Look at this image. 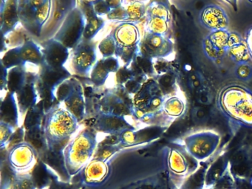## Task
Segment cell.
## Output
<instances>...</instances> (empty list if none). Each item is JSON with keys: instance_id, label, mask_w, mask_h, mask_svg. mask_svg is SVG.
Segmentation results:
<instances>
[{"instance_id": "obj_1", "label": "cell", "mask_w": 252, "mask_h": 189, "mask_svg": "<svg viewBox=\"0 0 252 189\" xmlns=\"http://www.w3.org/2000/svg\"><path fill=\"white\" fill-rule=\"evenodd\" d=\"M217 104L228 119L252 128V91L244 86L230 84L220 91Z\"/></svg>"}, {"instance_id": "obj_2", "label": "cell", "mask_w": 252, "mask_h": 189, "mask_svg": "<svg viewBox=\"0 0 252 189\" xmlns=\"http://www.w3.org/2000/svg\"><path fill=\"white\" fill-rule=\"evenodd\" d=\"M42 129L46 140L47 149L55 152L64 149L79 128V121L65 108L57 106L45 114Z\"/></svg>"}, {"instance_id": "obj_3", "label": "cell", "mask_w": 252, "mask_h": 189, "mask_svg": "<svg viewBox=\"0 0 252 189\" xmlns=\"http://www.w3.org/2000/svg\"><path fill=\"white\" fill-rule=\"evenodd\" d=\"M97 134L95 131L85 129L78 134L63 150V161L69 177L80 172L91 160L97 147Z\"/></svg>"}, {"instance_id": "obj_4", "label": "cell", "mask_w": 252, "mask_h": 189, "mask_svg": "<svg viewBox=\"0 0 252 189\" xmlns=\"http://www.w3.org/2000/svg\"><path fill=\"white\" fill-rule=\"evenodd\" d=\"M116 42V57L129 66L139 53L141 35L135 24L121 23L113 32Z\"/></svg>"}, {"instance_id": "obj_5", "label": "cell", "mask_w": 252, "mask_h": 189, "mask_svg": "<svg viewBox=\"0 0 252 189\" xmlns=\"http://www.w3.org/2000/svg\"><path fill=\"white\" fill-rule=\"evenodd\" d=\"M85 25V16L77 6L69 13L53 38L73 50L83 38Z\"/></svg>"}, {"instance_id": "obj_6", "label": "cell", "mask_w": 252, "mask_h": 189, "mask_svg": "<svg viewBox=\"0 0 252 189\" xmlns=\"http://www.w3.org/2000/svg\"><path fill=\"white\" fill-rule=\"evenodd\" d=\"M220 140V136L215 131H201L185 137L184 145L190 156L197 160H203L215 153Z\"/></svg>"}, {"instance_id": "obj_7", "label": "cell", "mask_w": 252, "mask_h": 189, "mask_svg": "<svg viewBox=\"0 0 252 189\" xmlns=\"http://www.w3.org/2000/svg\"><path fill=\"white\" fill-rule=\"evenodd\" d=\"M36 159L37 151L26 141L14 144L8 151L7 156L10 169L17 174H29L36 165Z\"/></svg>"}, {"instance_id": "obj_8", "label": "cell", "mask_w": 252, "mask_h": 189, "mask_svg": "<svg viewBox=\"0 0 252 189\" xmlns=\"http://www.w3.org/2000/svg\"><path fill=\"white\" fill-rule=\"evenodd\" d=\"M96 62V44L95 41L82 38L80 43L72 50V69L77 75L88 76Z\"/></svg>"}, {"instance_id": "obj_9", "label": "cell", "mask_w": 252, "mask_h": 189, "mask_svg": "<svg viewBox=\"0 0 252 189\" xmlns=\"http://www.w3.org/2000/svg\"><path fill=\"white\" fill-rule=\"evenodd\" d=\"M173 51V43L163 35L147 33L141 40L139 53L150 59H163Z\"/></svg>"}, {"instance_id": "obj_10", "label": "cell", "mask_w": 252, "mask_h": 189, "mask_svg": "<svg viewBox=\"0 0 252 189\" xmlns=\"http://www.w3.org/2000/svg\"><path fill=\"white\" fill-rule=\"evenodd\" d=\"M199 21L202 26L210 32L227 30L229 24L225 10L215 4H208L200 10Z\"/></svg>"}, {"instance_id": "obj_11", "label": "cell", "mask_w": 252, "mask_h": 189, "mask_svg": "<svg viewBox=\"0 0 252 189\" xmlns=\"http://www.w3.org/2000/svg\"><path fill=\"white\" fill-rule=\"evenodd\" d=\"M94 128L96 131L117 137L127 130L135 129L124 117L103 112L96 118Z\"/></svg>"}, {"instance_id": "obj_12", "label": "cell", "mask_w": 252, "mask_h": 189, "mask_svg": "<svg viewBox=\"0 0 252 189\" xmlns=\"http://www.w3.org/2000/svg\"><path fill=\"white\" fill-rule=\"evenodd\" d=\"M37 78L38 74L28 72L27 81L26 84L16 94L20 113L22 115H26L28 111L36 106L39 102L38 101L39 95H38L36 87Z\"/></svg>"}, {"instance_id": "obj_13", "label": "cell", "mask_w": 252, "mask_h": 189, "mask_svg": "<svg viewBox=\"0 0 252 189\" xmlns=\"http://www.w3.org/2000/svg\"><path fill=\"white\" fill-rule=\"evenodd\" d=\"M67 47L54 38L42 43V51L45 63L52 67H62L67 62L70 51Z\"/></svg>"}, {"instance_id": "obj_14", "label": "cell", "mask_w": 252, "mask_h": 189, "mask_svg": "<svg viewBox=\"0 0 252 189\" xmlns=\"http://www.w3.org/2000/svg\"><path fill=\"white\" fill-rule=\"evenodd\" d=\"M110 169L105 159L95 158L83 169V183L88 186H98L104 183Z\"/></svg>"}, {"instance_id": "obj_15", "label": "cell", "mask_w": 252, "mask_h": 189, "mask_svg": "<svg viewBox=\"0 0 252 189\" xmlns=\"http://www.w3.org/2000/svg\"><path fill=\"white\" fill-rule=\"evenodd\" d=\"M78 4H79V7L85 16L86 22L83 38L93 40L104 26V19L95 13L93 1H78Z\"/></svg>"}, {"instance_id": "obj_16", "label": "cell", "mask_w": 252, "mask_h": 189, "mask_svg": "<svg viewBox=\"0 0 252 189\" xmlns=\"http://www.w3.org/2000/svg\"><path fill=\"white\" fill-rule=\"evenodd\" d=\"M0 20L2 37L14 31L20 22L17 0L0 1Z\"/></svg>"}, {"instance_id": "obj_17", "label": "cell", "mask_w": 252, "mask_h": 189, "mask_svg": "<svg viewBox=\"0 0 252 189\" xmlns=\"http://www.w3.org/2000/svg\"><path fill=\"white\" fill-rule=\"evenodd\" d=\"M120 67L119 59L116 56L99 59L91 71V82L95 87H101L105 84L110 73H116Z\"/></svg>"}, {"instance_id": "obj_18", "label": "cell", "mask_w": 252, "mask_h": 189, "mask_svg": "<svg viewBox=\"0 0 252 189\" xmlns=\"http://www.w3.org/2000/svg\"><path fill=\"white\" fill-rule=\"evenodd\" d=\"M70 76L71 73L64 66L52 67L46 63L40 66L38 73V78L41 82L56 90L62 83L70 78Z\"/></svg>"}, {"instance_id": "obj_19", "label": "cell", "mask_w": 252, "mask_h": 189, "mask_svg": "<svg viewBox=\"0 0 252 189\" xmlns=\"http://www.w3.org/2000/svg\"><path fill=\"white\" fill-rule=\"evenodd\" d=\"M103 113L111 114L117 116H134V109L128 106L113 92H108L101 100Z\"/></svg>"}, {"instance_id": "obj_20", "label": "cell", "mask_w": 252, "mask_h": 189, "mask_svg": "<svg viewBox=\"0 0 252 189\" xmlns=\"http://www.w3.org/2000/svg\"><path fill=\"white\" fill-rule=\"evenodd\" d=\"M1 122L5 123L14 128H18L20 124V109L17 104V97L14 93H7L5 99L1 104Z\"/></svg>"}, {"instance_id": "obj_21", "label": "cell", "mask_w": 252, "mask_h": 189, "mask_svg": "<svg viewBox=\"0 0 252 189\" xmlns=\"http://www.w3.org/2000/svg\"><path fill=\"white\" fill-rule=\"evenodd\" d=\"M64 108L74 115L79 123L84 119L85 115V100L83 89L79 81H77L73 94L64 102Z\"/></svg>"}, {"instance_id": "obj_22", "label": "cell", "mask_w": 252, "mask_h": 189, "mask_svg": "<svg viewBox=\"0 0 252 189\" xmlns=\"http://www.w3.org/2000/svg\"><path fill=\"white\" fill-rule=\"evenodd\" d=\"M1 189H42L35 183L33 176L29 174H17L14 172L2 180Z\"/></svg>"}, {"instance_id": "obj_23", "label": "cell", "mask_w": 252, "mask_h": 189, "mask_svg": "<svg viewBox=\"0 0 252 189\" xmlns=\"http://www.w3.org/2000/svg\"><path fill=\"white\" fill-rule=\"evenodd\" d=\"M129 67L133 72L134 78L142 84H144L147 77L154 72L153 59L145 57L140 53L129 65Z\"/></svg>"}, {"instance_id": "obj_24", "label": "cell", "mask_w": 252, "mask_h": 189, "mask_svg": "<svg viewBox=\"0 0 252 189\" xmlns=\"http://www.w3.org/2000/svg\"><path fill=\"white\" fill-rule=\"evenodd\" d=\"M36 9L31 4L29 0L18 1V13L20 22L28 31L36 35L35 19Z\"/></svg>"}, {"instance_id": "obj_25", "label": "cell", "mask_w": 252, "mask_h": 189, "mask_svg": "<svg viewBox=\"0 0 252 189\" xmlns=\"http://www.w3.org/2000/svg\"><path fill=\"white\" fill-rule=\"evenodd\" d=\"M167 165L169 171L174 175H185L189 169V164L185 155L177 149H170L168 152Z\"/></svg>"}, {"instance_id": "obj_26", "label": "cell", "mask_w": 252, "mask_h": 189, "mask_svg": "<svg viewBox=\"0 0 252 189\" xmlns=\"http://www.w3.org/2000/svg\"><path fill=\"white\" fill-rule=\"evenodd\" d=\"M21 56L25 63L42 66L45 63L42 48L32 40L26 41L21 46Z\"/></svg>"}, {"instance_id": "obj_27", "label": "cell", "mask_w": 252, "mask_h": 189, "mask_svg": "<svg viewBox=\"0 0 252 189\" xmlns=\"http://www.w3.org/2000/svg\"><path fill=\"white\" fill-rule=\"evenodd\" d=\"M28 72L26 66H17L8 69L7 89L9 93L17 94L27 81Z\"/></svg>"}, {"instance_id": "obj_28", "label": "cell", "mask_w": 252, "mask_h": 189, "mask_svg": "<svg viewBox=\"0 0 252 189\" xmlns=\"http://www.w3.org/2000/svg\"><path fill=\"white\" fill-rule=\"evenodd\" d=\"M36 90H37L38 95L39 99L43 103L44 109L45 114L49 112L51 109L58 106L59 103L56 95V90L50 88L48 86L45 85L43 83L39 81L37 78L36 84Z\"/></svg>"}, {"instance_id": "obj_29", "label": "cell", "mask_w": 252, "mask_h": 189, "mask_svg": "<svg viewBox=\"0 0 252 189\" xmlns=\"http://www.w3.org/2000/svg\"><path fill=\"white\" fill-rule=\"evenodd\" d=\"M45 116V112L43 103L39 100L36 106L29 109L26 113L24 124H23L25 129L29 130L34 127L42 126Z\"/></svg>"}, {"instance_id": "obj_30", "label": "cell", "mask_w": 252, "mask_h": 189, "mask_svg": "<svg viewBox=\"0 0 252 189\" xmlns=\"http://www.w3.org/2000/svg\"><path fill=\"white\" fill-rule=\"evenodd\" d=\"M53 8V1L45 0V3L36 10L35 26H36V36L42 35V29L48 24Z\"/></svg>"}, {"instance_id": "obj_31", "label": "cell", "mask_w": 252, "mask_h": 189, "mask_svg": "<svg viewBox=\"0 0 252 189\" xmlns=\"http://www.w3.org/2000/svg\"><path fill=\"white\" fill-rule=\"evenodd\" d=\"M1 66L8 70L17 66H26V63L22 59L21 47H14L8 50L1 60Z\"/></svg>"}, {"instance_id": "obj_32", "label": "cell", "mask_w": 252, "mask_h": 189, "mask_svg": "<svg viewBox=\"0 0 252 189\" xmlns=\"http://www.w3.org/2000/svg\"><path fill=\"white\" fill-rule=\"evenodd\" d=\"M147 17H158L170 21V10L164 1H150L147 5Z\"/></svg>"}, {"instance_id": "obj_33", "label": "cell", "mask_w": 252, "mask_h": 189, "mask_svg": "<svg viewBox=\"0 0 252 189\" xmlns=\"http://www.w3.org/2000/svg\"><path fill=\"white\" fill-rule=\"evenodd\" d=\"M125 7L128 13V20L126 23H137L146 16L147 5L143 1H132Z\"/></svg>"}, {"instance_id": "obj_34", "label": "cell", "mask_w": 252, "mask_h": 189, "mask_svg": "<svg viewBox=\"0 0 252 189\" xmlns=\"http://www.w3.org/2000/svg\"><path fill=\"white\" fill-rule=\"evenodd\" d=\"M169 21L158 17H147L146 30L147 33L166 36L169 31Z\"/></svg>"}, {"instance_id": "obj_35", "label": "cell", "mask_w": 252, "mask_h": 189, "mask_svg": "<svg viewBox=\"0 0 252 189\" xmlns=\"http://www.w3.org/2000/svg\"><path fill=\"white\" fill-rule=\"evenodd\" d=\"M227 162L225 161L218 160L215 162L210 169L208 171L206 177L204 178V185L209 187V186H214L216 184L226 170Z\"/></svg>"}, {"instance_id": "obj_36", "label": "cell", "mask_w": 252, "mask_h": 189, "mask_svg": "<svg viewBox=\"0 0 252 189\" xmlns=\"http://www.w3.org/2000/svg\"><path fill=\"white\" fill-rule=\"evenodd\" d=\"M162 110L170 117H179L185 110V102L178 97H171L163 101Z\"/></svg>"}, {"instance_id": "obj_37", "label": "cell", "mask_w": 252, "mask_h": 189, "mask_svg": "<svg viewBox=\"0 0 252 189\" xmlns=\"http://www.w3.org/2000/svg\"><path fill=\"white\" fill-rule=\"evenodd\" d=\"M227 55L237 64L249 63L252 59L245 41L240 45L228 49L227 50Z\"/></svg>"}, {"instance_id": "obj_38", "label": "cell", "mask_w": 252, "mask_h": 189, "mask_svg": "<svg viewBox=\"0 0 252 189\" xmlns=\"http://www.w3.org/2000/svg\"><path fill=\"white\" fill-rule=\"evenodd\" d=\"M76 84H77V81L69 78L62 83L57 87V90H56V95H57V100L60 103H62V102L64 103L70 97L76 89Z\"/></svg>"}, {"instance_id": "obj_39", "label": "cell", "mask_w": 252, "mask_h": 189, "mask_svg": "<svg viewBox=\"0 0 252 189\" xmlns=\"http://www.w3.org/2000/svg\"><path fill=\"white\" fill-rule=\"evenodd\" d=\"M202 46H203L205 56L212 62H219L221 59H223L225 55H227L226 52L221 51L216 48L208 36L205 37L204 39L203 40Z\"/></svg>"}, {"instance_id": "obj_40", "label": "cell", "mask_w": 252, "mask_h": 189, "mask_svg": "<svg viewBox=\"0 0 252 189\" xmlns=\"http://www.w3.org/2000/svg\"><path fill=\"white\" fill-rule=\"evenodd\" d=\"M98 48L102 58H110L116 56V42L113 32L100 41Z\"/></svg>"}, {"instance_id": "obj_41", "label": "cell", "mask_w": 252, "mask_h": 189, "mask_svg": "<svg viewBox=\"0 0 252 189\" xmlns=\"http://www.w3.org/2000/svg\"><path fill=\"white\" fill-rule=\"evenodd\" d=\"M229 32L230 31H228V30L215 31V32H210L207 36L209 37V39L216 48L221 51H225L227 53V50H228L227 44H228Z\"/></svg>"}, {"instance_id": "obj_42", "label": "cell", "mask_w": 252, "mask_h": 189, "mask_svg": "<svg viewBox=\"0 0 252 189\" xmlns=\"http://www.w3.org/2000/svg\"><path fill=\"white\" fill-rule=\"evenodd\" d=\"M15 129L11 126L0 121V147L2 150L9 144L10 140Z\"/></svg>"}, {"instance_id": "obj_43", "label": "cell", "mask_w": 252, "mask_h": 189, "mask_svg": "<svg viewBox=\"0 0 252 189\" xmlns=\"http://www.w3.org/2000/svg\"><path fill=\"white\" fill-rule=\"evenodd\" d=\"M107 19L113 22H120L126 23L128 20V13L125 6L122 5L116 8L111 9L110 13L107 15Z\"/></svg>"}, {"instance_id": "obj_44", "label": "cell", "mask_w": 252, "mask_h": 189, "mask_svg": "<svg viewBox=\"0 0 252 189\" xmlns=\"http://www.w3.org/2000/svg\"><path fill=\"white\" fill-rule=\"evenodd\" d=\"M132 78H134L133 72L131 70L129 66H126V65L121 66L116 73V79L118 85L124 86Z\"/></svg>"}, {"instance_id": "obj_45", "label": "cell", "mask_w": 252, "mask_h": 189, "mask_svg": "<svg viewBox=\"0 0 252 189\" xmlns=\"http://www.w3.org/2000/svg\"><path fill=\"white\" fill-rule=\"evenodd\" d=\"M234 73L239 79L248 81L252 77V66L249 63H239L236 66Z\"/></svg>"}, {"instance_id": "obj_46", "label": "cell", "mask_w": 252, "mask_h": 189, "mask_svg": "<svg viewBox=\"0 0 252 189\" xmlns=\"http://www.w3.org/2000/svg\"><path fill=\"white\" fill-rule=\"evenodd\" d=\"M112 92L115 93L121 100H123L128 106L134 109L133 98H132V95L125 90L124 86L118 85Z\"/></svg>"}, {"instance_id": "obj_47", "label": "cell", "mask_w": 252, "mask_h": 189, "mask_svg": "<svg viewBox=\"0 0 252 189\" xmlns=\"http://www.w3.org/2000/svg\"><path fill=\"white\" fill-rule=\"evenodd\" d=\"M93 4H94V10H95V13L98 16L101 17V16L104 15H107L110 13L111 8L109 6L108 3L107 1L104 0H96V1H93Z\"/></svg>"}, {"instance_id": "obj_48", "label": "cell", "mask_w": 252, "mask_h": 189, "mask_svg": "<svg viewBox=\"0 0 252 189\" xmlns=\"http://www.w3.org/2000/svg\"><path fill=\"white\" fill-rule=\"evenodd\" d=\"M143 85H144V84L137 81L135 78H132V79L129 80L128 82H126L124 85V87L129 94L135 96L142 88Z\"/></svg>"}, {"instance_id": "obj_49", "label": "cell", "mask_w": 252, "mask_h": 189, "mask_svg": "<svg viewBox=\"0 0 252 189\" xmlns=\"http://www.w3.org/2000/svg\"><path fill=\"white\" fill-rule=\"evenodd\" d=\"M118 137H119V141L122 144L126 145V146L132 144V143H135V140H136L135 129L127 130V131L122 133Z\"/></svg>"}, {"instance_id": "obj_50", "label": "cell", "mask_w": 252, "mask_h": 189, "mask_svg": "<svg viewBox=\"0 0 252 189\" xmlns=\"http://www.w3.org/2000/svg\"><path fill=\"white\" fill-rule=\"evenodd\" d=\"M242 35L239 32L236 31H230L229 36H228V44H227V49L232 48L236 46L240 45L244 42Z\"/></svg>"}, {"instance_id": "obj_51", "label": "cell", "mask_w": 252, "mask_h": 189, "mask_svg": "<svg viewBox=\"0 0 252 189\" xmlns=\"http://www.w3.org/2000/svg\"><path fill=\"white\" fill-rule=\"evenodd\" d=\"M245 43H246V47H247L248 50H249L251 59H252V26L246 31Z\"/></svg>"}, {"instance_id": "obj_52", "label": "cell", "mask_w": 252, "mask_h": 189, "mask_svg": "<svg viewBox=\"0 0 252 189\" xmlns=\"http://www.w3.org/2000/svg\"><path fill=\"white\" fill-rule=\"evenodd\" d=\"M1 67H2V72H1V81H0V87H1V90H2L5 88L7 89L8 70L2 66H1Z\"/></svg>"}, {"instance_id": "obj_53", "label": "cell", "mask_w": 252, "mask_h": 189, "mask_svg": "<svg viewBox=\"0 0 252 189\" xmlns=\"http://www.w3.org/2000/svg\"><path fill=\"white\" fill-rule=\"evenodd\" d=\"M107 1L111 9L116 8V7L123 5L122 4L123 1H120V0H107Z\"/></svg>"}, {"instance_id": "obj_54", "label": "cell", "mask_w": 252, "mask_h": 189, "mask_svg": "<svg viewBox=\"0 0 252 189\" xmlns=\"http://www.w3.org/2000/svg\"></svg>"}]
</instances>
